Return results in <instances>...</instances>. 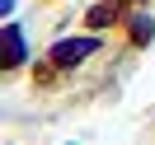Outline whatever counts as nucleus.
<instances>
[{
	"mask_svg": "<svg viewBox=\"0 0 155 145\" xmlns=\"http://www.w3.org/2000/svg\"><path fill=\"white\" fill-rule=\"evenodd\" d=\"M89 47H94L89 38H75V42H61V47L52 52V61H57V66H71V61H80V56H85Z\"/></svg>",
	"mask_w": 155,
	"mask_h": 145,
	"instance_id": "nucleus-1",
	"label": "nucleus"
},
{
	"mask_svg": "<svg viewBox=\"0 0 155 145\" xmlns=\"http://www.w3.org/2000/svg\"><path fill=\"white\" fill-rule=\"evenodd\" d=\"M19 56H24V38L10 28V33H5V61H19Z\"/></svg>",
	"mask_w": 155,
	"mask_h": 145,
	"instance_id": "nucleus-2",
	"label": "nucleus"
}]
</instances>
